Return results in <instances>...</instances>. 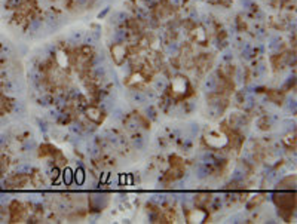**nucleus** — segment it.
Wrapping results in <instances>:
<instances>
[{
    "label": "nucleus",
    "instance_id": "1",
    "mask_svg": "<svg viewBox=\"0 0 297 224\" xmlns=\"http://www.w3.org/2000/svg\"><path fill=\"white\" fill-rule=\"evenodd\" d=\"M207 142L208 144H211V146H214V147H220V146H223L226 142V138L223 134H220V132H214V134H211V135L207 137Z\"/></svg>",
    "mask_w": 297,
    "mask_h": 224
}]
</instances>
